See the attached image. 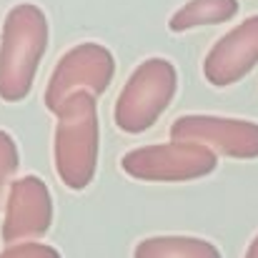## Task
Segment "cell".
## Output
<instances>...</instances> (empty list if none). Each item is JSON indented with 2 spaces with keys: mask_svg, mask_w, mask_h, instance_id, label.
I'll return each instance as SVG.
<instances>
[{
  "mask_svg": "<svg viewBox=\"0 0 258 258\" xmlns=\"http://www.w3.org/2000/svg\"><path fill=\"white\" fill-rule=\"evenodd\" d=\"M216 166H218V156L211 148L188 141L141 146L120 158V168L125 175L148 183L196 180L213 173Z\"/></svg>",
  "mask_w": 258,
  "mask_h": 258,
  "instance_id": "277c9868",
  "label": "cell"
},
{
  "mask_svg": "<svg viewBox=\"0 0 258 258\" xmlns=\"http://www.w3.org/2000/svg\"><path fill=\"white\" fill-rule=\"evenodd\" d=\"M48 48V18L35 3L8 10L0 33V100L20 103L35 83Z\"/></svg>",
  "mask_w": 258,
  "mask_h": 258,
  "instance_id": "6da1fadb",
  "label": "cell"
},
{
  "mask_svg": "<svg viewBox=\"0 0 258 258\" xmlns=\"http://www.w3.org/2000/svg\"><path fill=\"white\" fill-rule=\"evenodd\" d=\"M133 258H223V256L206 238H196V236H151V238H143L136 246Z\"/></svg>",
  "mask_w": 258,
  "mask_h": 258,
  "instance_id": "9c48e42d",
  "label": "cell"
},
{
  "mask_svg": "<svg viewBox=\"0 0 258 258\" xmlns=\"http://www.w3.org/2000/svg\"><path fill=\"white\" fill-rule=\"evenodd\" d=\"M115 76V58L100 43H78L71 48L55 66L48 86H45V108L58 115L66 100L73 93H93L103 95Z\"/></svg>",
  "mask_w": 258,
  "mask_h": 258,
  "instance_id": "5b68a950",
  "label": "cell"
},
{
  "mask_svg": "<svg viewBox=\"0 0 258 258\" xmlns=\"http://www.w3.org/2000/svg\"><path fill=\"white\" fill-rule=\"evenodd\" d=\"M238 8V0H188L171 15L168 28L173 33H185L201 25L228 23L236 18Z\"/></svg>",
  "mask_w": 258,
  "mask_h": 258,
  "instance_id": "30bf717a",
  "label": "cell"
},
{
  "mask_svg": "<svg viewBox=\"0 0 258 258\" xmlns=\"http://www.w3.org/2000/svg\"><path fill=\"white\" fill-rule=\"evenodd\" d=\"M243 258H258V233H256V238L248 243V248H246V256Z\"/></svg>",
  "mask_w": 258,
  "mask_h": 258,
  "instance_id": "4fadbf2b",
  "label": "cell"
},
{
  "mask_svg": "<svg viewBox=\"0 0 258 258\" xmlns=\"http://www.w3.org/2000/svg\"><path fill=\"white\" fill-rule=\"evenodd\" d=\"M178 88L175 66L166 58L143 60L115 100V125L125 133H143L166 113Z\"/></svg>",
  "mask_w": 258,
  "mask_h": 258,
  "instance_id": "3957f363",
  "label": "cell"
},
{
  "mask_svg": "<svg viewBox=\"0 0 258 258\" xmlns=\"http://www.w3.org/2000/svg\"><path fill=\"white\" fill-rule=\"evenodd\" d=\"M0 258H60V253L53 246H48V243L28 241V243L8 246L5 251H0Z\"/></svg>",
  "mask_w": 258,
  "mask_h": 258,
  "instance_id": "7c38bea8",
  "label": "cell"
},
{
  "mask_svg": "<svg viewBox=\"0 0 258 258\" xmlns=\"http://www.w3.org/2000/svg\"><path fill=\"white\" fill-rule=\"evenodd\" d=\"M53 223V196L43 178L23 175L10 183L0 238L8 246L28 243L48 233Z\"/></svg>",
  "mask_w": 258,
  "mask_h": 258,
  "instance_id": "52a82bcc",
  "label": "cell"
},
{
  "mask_svg": "<svg viewBox=\"0 0 258 258\" xmlns=\"http://www.w3.org/2000/svg\"><path fill=\"white\" fill-rule=\"evenodd\" d=\"M173 141L201 143L213 153L251 161L258 158V123L223 115H180L171 125Z\"/></svg>",
  "mask_w": 258,
  "mask_h": 258,
  "instance_id": "8992f818",
  "label": "cell"
},
{
  "mask_svg": "<svg viewBox=\"0 0 258 258\" xmlns=\"http://www.w3.org/2000/svg\"><path fill=\"white\" fill-rule=\"evenodd\" d=\"M100 125L93 93H73L58 113L55 125V173L71 190H86L98 168Z\"/></svg>",
  "mask_w": 258,
  "mask_h": 258,
  "instance_id": "7a4b0ae2",
  "label": "cell"
},
{
  "mask_svg": "<svg viewBox=\"0 0 258 258\" xmlns=\"http://www.w3.org/2000/svg\"><path fill=\"white\" fill-rule=\"evenodd\" d=\"M258 66V15L246 18L221 35L203 60V76L211 86L228 88Z\"/></svg>",
  "mask_w": 258,
  "mask_h": 258,
  "instance_id": "ba28073f",
  "label": "cell"
},
{
  "mask_svg": "<svg viewBox=\"0 0 258 258\" xmlns=\"http://www.w3.org/2000/svg\"><path fill=\"white\" fill-rule=\"evenodd\" d=\"M20 166V153H18V143L10 133L0 131V201L5 193V185L10 183V178L15 175ZM10 188V185H8Z\"/></svg>",
  "mask_w": 258,
  "mask_h": 258,
  "instance_id": "8fae6325",
  "label": "cell"
}]
</instances>
